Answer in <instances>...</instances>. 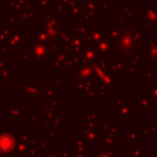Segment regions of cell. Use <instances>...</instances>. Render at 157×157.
<instances>
[{
	"label": "cell",
	"instance_id": "cell-1",
	"mask_svg": "<svg viewBox=\"0 0 157 157\" xmlns=\"http://www.w3.org/2000/svg\"><path fill=\"white\" fill-rule=\"evenodd\" d=\"M15 141L11 135L9 134H2L0 135V151L1 152H10L13 148Z\"/></svg>",
	"mask_w": 157,
	"mask_h": 157
},
{
	"label": "cell",
	"instance_id": "cell-2",
	"mask_svg": "<svg viewBox=\"0 0 157 157\" xmlns=\"http://www.w3.org/2000/svg\"><path fill=\"white\" fill-rule=\"evenodd\" d=\"M98 157H110L109 155H107V153H102V155H99Z\"/></svg>",
	"mask_w": 157,
	"mask_h": 157
}]
</instances>
